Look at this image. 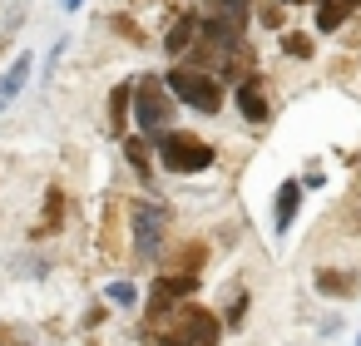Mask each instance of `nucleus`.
<instances>
[{
  "label": "nucleus",
  "instance_id": "6ab92c4d",
  "mask_svg": "<svg viewBox=\"0 0 361 346\" xmlns=\"http://www.w3.org/2000/svg\"><path fill=\"white\" fill-rule=\"evenodd\" d=\"M257 20H262L267 30H277V25H282V6H272V0H267V6L257 11Z\"/></svg>",
  "mask_w": 361,
  "mask_h": 346
},
{
  "label": "nucleus",
  "instance_id": "9b49d317",
  "mask_svg": "<svg viewBox=\"0 0 361 346\" xmlns=\"http://www.w3.org/2000/svg\"><path fill=\"white\" fill-rule=\"evenodd\" d=\"M129 104H134V85H119L109 94V134H124V119H129Z\"/></svg>",
  "mask_w": 361,
  "mask_h": 346
},
{
  "label": "nucleus",
  "instance_id": "0eeeda50",
  "mask_svg": "<svg viewBox=\"0 0 361 346\" xmlns=\"http://www.w3.org/2000/svg\"><path fill=\"white\" fill-rule=\"evenodd\" d=\"M198 35H203V20H198V16H183V20H173L164 50H169V55H183L188 45H198Z\"/></svg>",
  "mask_w": 361,
  "mask_h": 346
},
{
  "label": "nucleus",
  "instance_id": "4468645a",
  "mask_svg": "<svg viewBox=\"0 0 361 346\" xmlns=\"http://www.w3.org/2000/svg\"><path fill=\"white\" fill-rule=\"evenodd\" d=\"M203 257H208V252H203V242L178 247V252H173V272H198V267H203Z\"/></svg>",
  "mask_w": 361,
  "mask_h": 346
},
{
  "label": "nucleus",
  "instance_id": "dca6fc26",
  "mask_svg": "<svg viewBox=\"0 0 361 346\" xmlns=\"http://www.w3.org/2000/svg\"><path fill=\"white\" fill-rule=\"evenodd\" d=\"M109 30H119V35H124V40H134V45H149V35H144L134 20H124V16H114V20H109Z\"/></svg>",
  "mask_w": 361,
  "mask_h": 346
},
{
  "label": "nucleus",
  "instance_id": "f3484780",
  "mask_svg": "<svg viewBox=\"0 0 361 346\" xmlns=\"http://www.w3.org/2000/svg\"><path fill=\"white\" fill-rule=\"evenodd\" d=\"M282 50H287V55H292V60H307V55H312V40H307V35H297V30H292V35H282Z\"/></svg>",
  "mask_w": 361,
  "mask_h": 346
},
{
  "label": "nucleus",
  "instance_id": "ddd939ff",
  "mask_svg": "<svg viewBox=\"0 0 361 346\" xmlns=\"http://www.w3.org/2000/svg\"><path fill=\"white\" fill-rule=\"evenodd\" d=\"M124 159L139 168V173H149V159H154V149H149V139H124Z\"/></svg>",
  "mask_w": 361,
  "mask_h": 346
},
{
  "label": "nucleus",
  "instance_id": "20e7f679",
  "mask_svg": "<svg viewBox=\"0 0 361 346\" xmlns=\"http://www.w3.org/2000/svg\"><path fill=\"white\" fill-rule=\"evenodd\" d=\"M159 163H169L173 173H203L213 163V149L203 139H193V134L169 129V134H159Z\"/></svg>",
  "mask_w": 361,
  "mask_h": 346
},
{
  "label": "nucleus",
  "instance_id": "6e6552de",
  "mask_svg": "<svg viewBox=\"0 0 361 346\" xmlns=\"http://www.w3.org/2000/svg\"><path fill=\"white\" fill-rule=\"evenodd\" d=\"M60 223H65V188H50L45 193V218L35 223L30 237H50V233H60Z\"/></svg>",
  "mask_w": 361,
  "mask_h": 346
},
{
  "label": "nucleus",
  "instance_id": "a211bd4d",
  "mask_svg": "<svg viewBox=\"0 0 361 346\" xmlns=\"http://www.w3.org/2000/svg\"><path fill=\"white\" fill-rule=\"evenodd\" d=\"M218 11H223V20H233V25L243 30V20H247V0H223Z\"/></svg>",
  "mask_w": 361,
  "mask_h": 346
},
{
  "label": "nucleus",
  "instance_id": "aec40b11",
  "mask_svg": "<svg viewBox=\"0 0 361 346\" xmlns=\"http://www.w3.org/2000/svg\"><path fill=\"white\" fill-rule=\"evenodd\" d=\"M243 311H247V297H238V302L228 307V326H243Z\"/></svg>",
  "mask_w": 361,
  "mask_h": 346
},
{
  "label": "nucleus",
  "instance_id": "39448f33",
  "mask_svg": "<svg viewBox=\"0 0 361 346\" xmlns=\"http://www.w3.org/2000/svg\"><path fill=\"white\" fill-rule=\"evenodd\" d=\"M129 218H134V242H139V257H154L159 252V233H164V208L159 203H134L129 208Z\"/></svg>",
  "mask_w": 361,
  "mask_h": 346
},
{
  "label": "nucleus",
  "instance_id": "412c9836",
  "mask_svg": "<svg viewBox=\"0 0 361 346\" xmlns=\"http://www.w3.org/2000/svg\"><path fill=\"white\" fill-rule=\"evenodd\" d=\"M75 6H85V0H65V11H75Z\"/></svg>",
  "mask_w": 361,
  "mask_h": 346
},
{
  "label": "nucleus",
  "instance_id": "7ed1b4c3",
  "mask_svg": "<svg viewBox=\"0 0 361 346\" xmlns=\"http://www.w3.org/2000/svg\"><path fill=\"white\" fill-rule=\"evenodd\" d=\"M169 89H173V99H183V104L198 109V114H218V109H223V85H218L213 75H203L198 65H178V70L169 75Z\"/></svg>",
  "mask_w": 361,
  "mask_h": 346
},
{
  "label": "nucleus",
  "instance_id": "2eb2a0df",
  "mask_svg": "<svg viewBox=\"0 0 361 346\" xmlns=\"http://www.w3.org/2000/svg\"><path fill=\"white\" fill-rule=\"evenodd\" d=\"M0 346H35L30 326H16V321H0Z\"/></svg>",
  "mask_w": 361,
  "mask_h": 346
},
{
  "label": "nucleus",
  "instance_id": "f8f14e48",
  "mask_svg": "<svg viewBox=\"0 0 361 346\" xmlns=\"http://www.w3.org/2000/svg\"><path fill=\"white\" fill-rule=\"evenodd\" d=\"M297 203H302V183H282L277 188V233H287V223L297 218Z\"/></svg>",
  "mask_w": 361,
  "mask_h": 346
},
{
  "label": "nucleus",
  "instance_id": "9d476101",
  "mask_svg": "<svg viewBox=\"0 0 361 346\" xmlns=\"http://www.w3.org/2000/svg\"><path fill=\"white\" fill-rule=\"evenodd\" d=\"M25 80H30V55H20V60L6 70V80H0V109H6V104L25 89Z\"/></svg>",
  "mask_w": 361,
  "mask_h": 346
},
{
  "label": "nucleus",
  "instance_id": "f03ea898",
  "mask_svg": "<svg viewBox=\"0 0 361 346\" xmlns=\"http://www.w3.org/2000/svg\"><path fill=\"white\" fill-rule=\"evenodd\" d=\"M134 114H139L144 134H169V124H173V89H169V80H154V75L134 80Z\"/></svg>",
  "mask_w": 361,
  "mask_h": 346
},
{
  "label": "nucleus",
  "instance_id": "1a4fd4ad",
  "mask_svg": "<svg viewBox=\"0 0 361 346\" xmlns=\"http://www.w3.org/2000/svg\"><path fill=\"white\" fill-rule=\"evenodd\" d=\"M317 292H326V297H356V272L322 267V272H317Z\"/></svg>",
  "mask_w": 361,
  "mask_h": 346
},
{
  "label": "nucleus",
  "instance_id": "423d86ee",
  "mask_svg": "<svg viewBox=\"0 0 361 346\" xmlns=\"http://www.w3.org/2000/svg\"><path fill=\"white\" fill-rule=\"evenodd\" d=\"M238 109H243L252 124H267V114H272V109H267L262 80H243V85H238Z\"/></svg>",
  "mask_w": 361,
  "mask_h": 346
},
{
  "label": "nucleus",
  "instance_id": "f257e3e1",
  "mask_svg": "<svg viewBox=\"0 0 361 346\" xmlns=\"http://www.w3.org/2000/svg\"><path fill=\"white\" fill-rule=\"evenodd\" d=\"M218 336H223V321L193 302H183L169 316V326H159V346H218Z\"/></svg>",
  "mask_w": 361,
  "mask_h": 346
}]
</instances>
